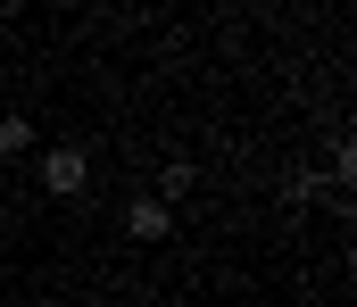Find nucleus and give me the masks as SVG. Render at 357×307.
<instances>
[{
  "mask_svg": "<svg viewBox=\"0 0 357 307\" xmlns=\"http://www.w3.org/2000/svg\"><path fill=\"white\" fill-rule=\"evenodd\" d=\"M84 183H91V158L75 150V141H59V150H42V191H50V200H75Z\"/></svg>",
  "mask_w": 357,
  "mask_h": 307,
  "instance_id": "1",
  "label": "nucleus"
},
{
  "mask_svg": "<svg viewBox=\"0 0 357 307\" xmlns=\"http://www.w3.org/2000/svg\"><path fill=\"white\" fill-rule=\"evenodd\" d=\"M125 233H133V241H167V233H175V207L167 200H133L125 207Z\"/></svg>",
  "mask_w": 357,
  "mask_h": 307,
  "instance_id": "2",
  "label": "nucleus"
},
{
  "mask_svg": "<svg viewBox=\"0 0 357 307\" xmlns=\"http://www.w3.org/2000/svg\"><path fill=\"white\" fill-rule=\"evenodd\" d=\"M17 150H33V125L25 116H0V158H17Z\"/></svg>",
  "mask_w": 357,
  "mask_h": 307,
  "instance_id": "3",
  "label": "nucleus"
},
{
  "mask_svg": "<svg viewBox=\"0 0 357 307\" xmlns=\"http://www.w3.org/2000/svg\"><path fill=\"white\" fill-rule=\"evenodd\" d=\"M183 191H191V158H175V166H167V183H158V200H183Z\"/></svg>",
  "mask_w": 357,
  "mask_h": 307,
  "instance_id": "4",
  "label": "nucleus"
}]
</instances>
